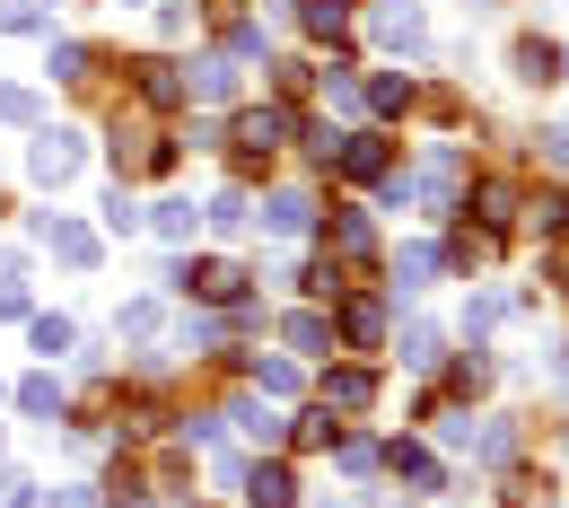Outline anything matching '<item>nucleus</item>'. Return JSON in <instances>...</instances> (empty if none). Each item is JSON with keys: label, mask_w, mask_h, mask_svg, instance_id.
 I'll list each match as a JSON object with an SVG mask.
<instances>
[{"label": "nucleus", "mask_w": 569, "mask_h": 508, "mask_svg": "<svg viewBox=\"0 0 569 508\" xmlns=\"http://www.w3.org/2000/svg\"><path fill=\"white\" fill-rule=\"evenodd\" d=\"M79 167H88V141H79L71 123H44L36 149H27V176H36L44 193H62V185H79Z\"/></svg>", "instance_id": "obj_1"}, {"label": "nucleus", "mask_w": 569, "mask_h": 508, "mask_svg": "<svg viewBox=\"0 0 569 508\" xmlns=\"http://www.w3.org/2000/svg\"><path fill=\"white\" fill-rule=\"evenodd\" d=\"M456 193H465V167H456V149H429L421 176H403V202H421V211H456Z\"/></svg>", "instance_id": "obj_2"}, {"label": "nucleus", "mask_w": 569, "mask_h": 508, "mask_svg": "<svg viewBox=\"0 0 569 508\" xmlns=\"http://www.w3.org/2000/svg\"><path fill=\"white\" fill-rule=\"evenodd\" d=\"M298 132H307V123H298V114H289V106H246V114H237V132H228V141L246 149V158H263V149H281V141H298Z\"/></svg>", "instance_id": "obj_3"}, {"label": "nucleus", "mask_w": 569, "mask_h": 508, "mask_svg": "<svg viewBox=\"0 0 569 508\" xmlns=\"http://www.w3.org/2000/svg\"><path fill=\"white\" fill-rule=\"evenodd\" d=\"M333 167H342L351 185H386V176H395V149H386V132H342V141H333Z\"/></svg>", "instance_id": "obj_4"}, {"label": "nucleus", "mask_w": 569, "mask_h": 508, "mask_svg": "<svg viewBox=\"0 0 569 508\" xmlns=\"http://www.w3.org/2000/svg\"><path fill=\"white\" fill-rule=\"evenodd\" d=\"M368 27H377V44H386V53H403V62H421V53H429V18L412 9V0H386Z\"/></svg>", "instance_id": "obj_5"}, {"label": "nucleus", "mask_w": 569, "mask_h": 508, "mask_svg": "<svg viewBox=\"0 0 569 508\" xmlns=\"http://www.w3.org/2000/svg\"><path fill=\"white\" fill-rule=\"evenodd\" d=\"M167 281L193 290V298H211V307H237V298H246V272H237V263H176Z\"/></svg>", "instance_id": "obj_6"}, {"label": "nucleus", "mask_w": 569, "mask_h": 508, "mask_svg": "<svg viewBox=\"0 0 569 508\" xmlns=\"http://www.w3.org/2000/svg\"><path fill=\"white\" fill-rule=\"evenodd\" d=\"M316 228V202L298 193V185H281V193H263V237H281V246H298Z\"/></svg>", "instance_id": "obj_7"}, {"label": "nucleus", "mask_w": 569, "mask_h": 508, "mask_svg": "<svg viewBox=\"0 0 569 508\" xmlns=\"http://www.w3.org/2000/svg\"><path fill=\"white\" fill-rule=\"evenodd\" d=\"M36 237H44V246H53L71 272H88V263H97V237H88L79 219H62V211H36Z\"/></svg>", "instance_id": "obj_8"}, {"label": "nucleus", "mask_w": 569, "mask_h": 508, "mask_svg": "<svg viewBox=\"0 0 569 508\" xmlns=\"http://www.w3.org/2000/svg\"><path fill=\"white\" fill-rule=\"evenodd\" d=\"M377 465H386V474H395L403 491H421V500L438 491V456H429V447H412V438H395V447H386Z\"/></svg>", "instance_id": "obj_9"}, {"label": "nucleus", "mask_w": 569, "mask_h": 508, "mask_svg": "<svg viewBox=\"0 0 569 508\" xmlns=\"http://www.w3.org/2000/svg\"><path fill=\"white\" fill-rule=\"evenodd\" d=\"M237 491H246V508H298L289 465H246V474H237Z\"/></svg>", "instance_id": "obj_10"}, {"label": "nucleus", "mask_w": 569, "mask_h": 508, "mask_svg": "<svg viewBox=\"0 0 569 508\" xmlns=\"http://www.w3.org/2000/svg\"><path fill=\"white\" fill-rule=\"evenodd\" d=\"M281 342L298 351V360H325V351H333V316H316V307H289V316H281Z\"/></svg>", "instance_id": "obj_11"}, {"label": "nucleus", "mask_w": 569, "mask_h": 508, "mask_svg": "<svg viewBox=\"0 0 569 508\" xmlns=\"http://www.w3.org/2000/svg\"><path fill=\"white\" fill-rule=\"evenodd\" d=\"M377 404V368H325V412H368Z\"/></svg>", "instance_id": "obj_12"}, {"label": "nucleus", "mask_w": 569, "mask_h": 508, "mask_svg": "<svg viewBox=\"0 0 569 508\" xmlns=\"http://www.w3.org/2000/svg\"><path fill=\"white\" fill-rule=\"evenodd\" d=\"M298 27H307L316 44H342V36H351V0H298Z\"/></svg>", "instance_id": "obj_13"}, {"label": "nucleus", "mask_w": 569, "mask_h": 508, "mask_svg": "<svg viewBox=\"0 0 569 508\" xmlns=\"http://www.w3.org/2000/svg\"><path fill=\"white\" fill-rule=\"evenodd\" d=\"M18 412H27V421H62V377H44V368L18 377Z\"/></svg>", "instance_id": "obj_14"}, {"label": "nucleus", "mask_w": 569, "mask_h": 508, "mask_svg": "<svg viewBox=\"0 0 569 508\" xmlns=\"http://www.w3.org/2000/svg\"><path fill=\"white\" fill-rule=\"evenodd\" d=\"M333 255H342V263H368V255H377V228H368V211H333Z\"/></svg>", "instance_id": "obj_15"}, {"label": "nucleus", "mask_w": 569, "mask_h": 508, "mask_svg": "<svg viewBox=\"0 0 569 508\" xmlns=\"http://www.w3.org/2000/svg\"><path fill=\"white\" fill-rule=\"evenodd\" d=\"M184 88H193V97H211V106H228V97H237V62H228V53H202Z\"/></svg>", "instance_id": "obj_16"}, {"label": "nucleus", "mask_w": 569, "mask_h": 508, "mask_svg": "<svg viewBox=\"0 0 569 508\" xmlns=\"http://www.w3.org/2000/svg\"><path fill=\"white\" fill-rule=\"evenodd\" d=\"M508 62H517V79H526V88H543V79H561V44H543V36H526V44L508 53Z\"/></svg>", "instance_id": "obj_17"}, {"label": "nucleus", "mask_w": 569, "mask_h": 508, "mask_svg": "<svg viewBox=\"0 0 569 508\" xmlns=\"http://www.w3.org/2000/svg\"><path fill=\"white\" fill-rule=\"evenodd\" d=\"M342 342H359V351L386 342V307H377V298H351V307H342Z\"/></svg>", "instance_id": "obj_18"}, {"label": "nucleus", "mask_w": 569, "mask_h": 508, "mask_svg": "<svg viewBox=\"0 0 569 508\" xmlns=\"http://www.w3.org/2000/svg\"><path fill=\"white\" fill-rule=\"evenodd\" d=\"M237 421H246V438H263V447H281L289 421L272 412V395H237Z\"/></svg>", "instance_id": "obj_19"}, {"label": "nucleus", "mask_w": 569, "mask_h": 508, "mask_svg": "<svg viewBox=\"0 0 569 508\" xmlns=\"http://www.w3.org/2000/svg\"><path fill=\"white\" fill-rule=\"evenodd\" d=\"M141 219L167 237V246H193V228H202V211H193V202H149Z\"/></svg>", "instance_id": "obj_20"}, {"label": "nucleus", "mask_w": 569, "mask_h": 508, "mask_svg": "<svg viewBox=\"0 0 569 508\" xmlns=\"http://www.w3.org/2000/svg\"><path fill=\"white\" fill-rule=\"evenodd\" d=\"M438 360H447V333H438L429 316H412V325H403V368H438Z\"/></svg>", "instance_id": "obj_21"}, {"label": "nucleus", "mask_w": 569, "mask_h": 508, "mask_svg": "<svg viewBox=\"0 0 569 508\" xmlns=\"http://www.w3.org/2000/svg\"><path fill=\"white\" fill-rule=\"evenodd\" d=\"M219 228V237H246V228H254V202H246V193H237V185H228V193H211V211H202Z\"/></svg>", "instance_id": "obj_22"}, {"label": "nucleus", "mask_w": 569, "mask_h": 508, "mask_svg": "<svg viewBox=\"0 0 569 508\" xmlns=\"http://www.w3.org/2000/svg\"><path fill=\"white\" fill-rule=\"evenodd\" d=\"M132 71H141L149 106H176V97H184V71H176V62H132Z\"/></svg>", "instance_id": "obj_23"}, {"label": "nucleus", "mask_w": 569, "mask_h": 508, "mask_svg": "<svg viewBox=\"0 0 569 508\" xmlns=\"http://www.w3.org/2000/svg\"><path fill=\"white\" fill-rule=\"evenodd\" d=\"M27 342H36L44 360H62V351H71L79 333H71V316H27Z\"/></svg>", "instance_id": "obj_24"}, {"label": "nucleus", "mask_w": 569, "mask_h": 508, "mask_svg": "<svg viewBox=\"0 0 569 508\" xmlns=\"http://www.w3.org/2000/svg\"><path fill=\"white\" fill-rule=\"evenodd\" d=\"M438 272H447V255H438V246H403V281H395V290H429Z\"/></svg>", "instance_id": "obj_25"}, {"label": "nucleus", "mask_w": 569, "mask_h": 508, "mask_svg": "<svg viewBox=\"0 0 569 508\" xmlns=\"http://www.w3.org/2000/svg\"><path fill=\"white\" fill-rule=\"evenodd\" d=\"M158 333H167V307H158V298H132V307H123V342H158Z\"/></svg>", "instance_id": "obj_26"}, {"label": "nucleus", "mask_w": 569, "mask_h": 508, "mask_svg": "<svg viewBox=\"0 0 569 508\" xmlns=\"http://www.w3.org/2000/svg\"><path fill=\"white\" fill-rule=\"evenodd\" d=\"M0 123H36L44 132V97L36 88H0Z\"/></svg>", "instance_id": "obj_27"}, {"label": "nucleus", "mask_w": 569, "mask_h": 508, "mask_svg": "<svg viewBox=\"0 0 569 508\" xmlns=\"http://www.w3.org/2000/svg\"><path fill=\"white\" fill-rule=\"evenodd\" d=\"M254 395H272V404L298 395V360H254Z\"/></svg>", "instance_id": "obj_28"}, {"label": "nucleus", "mask_w": 569, "mask_h": 508, "mask_svg": "<svg viewBox=\"0 0 569 508\" xmlns=\"http://www.w3.org/2000/svg\"><path fill=\"white\" fill-rule=\"evenodd\" d=\"M508 307H517V298H473V307H465V333H473V342H482V333H491V325H499V316H508Z\"/></svg>", "instance_id": "obj_29"}, {"label": "nucleus", "mask_w": 569, "mask_h": 508, "mask_svg": "<svg viewBox=\"0 0 569 508\" xmlns=\"http://www.w3.org/2000/svg\"><path fill=\"white\" fill-rule=\"evenodd\" d=\"M333 438H342V421H333L325 404H316V412H298V447H333Z\"/></svg>", "instance_id": "obj_30"}, {"label": "nucleus", "mask_w": 569, "mask_h": 508, "mask_svg": "<svg viewBox=\"0 0 569 508\" xmlns=\"http://www.w3.org/2000/svg\"><path fill=\"white\" fill-rule=\"evenodd\" d=\"M325 106H333V114H359L368 97H359V79H351V71H325Z\"/></svg>", "instance_id": "obj_31"}, {"label": "nucleus", "mask_w": 569, "mask_h": 508, "mask_svg": "<svg viewBox=\"0 0 569 508\" xmlns=\"http://www.w3.org/2000/svg\"><path fill=\"white\" fill-rule=\"evenodd\" d=\"M44 71H53V79H88V71H97V53H88V44H53Z\"/></svg>", "instance_id": "obj_32"}, {"label": "nucleus", "mask_w": 569, "mask_h": 508, "mask_svg": "<svg viewBox=\"0 0 569 508\" xmlns=\"http://www.w3.org/2000/svg\"><path fill=\"white\" fill-rule=\"evenodd\" d=\"M36 27H44L36 0H0V36H36Z\"/></svg>", "instance_id": "obj_33"}, {"label": "nucleus", "mask_w": 569, "mask_h": 508, "mask_svg": "<svg viewBox=\"0 0 569 508\" xmlns=\"http://www.w3.org/2000/svg\"><path fill=\"white\" fill-rule=\"evenodd\" d=\"M359 97H368L377 114H403V106H412V88H403V79H377V88H359Z\"/></svg>", "instance_id": "obj_34"}, {"label": "nucleus", "mask_w": 569, "mask_h": 508, "mask_svg": "<svg viewBox=\"0 0 569 508\" xmlns=\"http://www.w3.org/2000/svg\"><path fill=\"white\" fill-rule=\"evenodd\" d=\"M219 333H228V325H219V316H184V333H176V342H184V351H211Z\"/></svg>", "instance_id": "obj_35"}, {"label": "nucleus", "mask_w": 569, "mask_h": 508, "mask_svg": "<svg viewBox=\"0 0 569 508\" xmlns=\"http://www.w3.org/2000/svg\"><path fill=\"white\" fill-rule=\"evenodd\" d=\"M106 228H114V237H132V228H141V211H132V193H123V185L106 193Z\"/></svg>", "instance_id": "obj_36"}, {"label": "nucleus", "mask_w": 569, "mask_h": 508, "mask_svg": "<svg viewBox=\"0 0 569 508\" xmlns=\"http://www.w3.org/2000/svg\"><path fill=\"white\" fill-rule=\"evenodd\" d=\"M333 447H342V474H359V482L377 474V447H368V438H333Z\"/></svg>", "instance_id": "obj_37"}, {"label": "nucleus", "mask_w": 569, "mask_h": 508, "mask_svg": "<svg viewBox=\"0 0 569 508\" xmlns=\"http://www.w3.org/2000/svg\"><path fill=\"white\" fill-rule=\"evenodd\" d=\"M535 228H543V237H561V228H569V193H543V202H535Z\"/></svg>", "instance_id": "obj_38"}, {"label": "nucleus", "mask_w": 569, "mask_h": 508, "mask_svg": "<svg viewBox=\"0 0 569 508\" xmlns=\"http://www.w3.org/2000/svg\"><path fill=\"white\" fill-rule=\"evenodd\" d=\"M0 508H44V491H36L27 474H9V482H0Z\"/></svg>", "instance_id": "obj_39"}, {"label": "nucleus", "mask_w": 569, "mask_h": 508, "mask_svg": "<svg viewBox=\"0 0 569 508\" xmlns=\"http://www.w3.org/2000/svg\"><path fill=\"white\" fill-rule=\"evenodd\" d=\"M473 202H482V219H491V228H499V219H508V211H517V193H508V185H482Z\"/></svg>", "instance_id": "obj_40"}, {"label": "nucleus", "mask_w": 569, "mask_h": 508, "mask_svg": "<svg viewBox=\"0 0 569 508\" xmlns=\"http://www.w3.org/2000/svg\"><path fill=\"white\" fill-rule=\"evenodd\" d=\"M0 316H9V325L27 316V281H18V272H0Z\"/></svg>", "instance_id": "obj_41"}, {"label": "nucleus", "mask_w": 569, "mask_h": 508, "mask_svg": "<svg viewBox=\"0 0 569 508\" xmlns=\"http://www.w3.org/2000/svg\"><path fill=\"white\" fill-rule=\"evenodd\" d=\"M0 395H9V386H0Z\"/></svg>", "instance_id": "obj_42"}, {"label": "nucleus", "mask_w": 569, "mask_h": 508, "mask_svg": "<svg viewBox=\"0 0 569 508\" xmlns=\"http://www.w3.org/2000/svg\"><path fill=\"white\" fill-rule=\"evenodd\" d=\"M123 9H132V0H123Z\"/></svg>", "instance_id": "obj_43"}, {"label": "nucleus", "mask_w": 569, "mask_h": 508, "mask_svg": "<svg viewBox=\"0 0 569 508\" xmlns=\"http://www.w3.org/2000/svg\"><path fill=\"white\" fill-rule=\"evenodd\" d=\"M561 132H569V123H561Z\"/></svg>", "instance_id": "obj_44"}]
</instances>
